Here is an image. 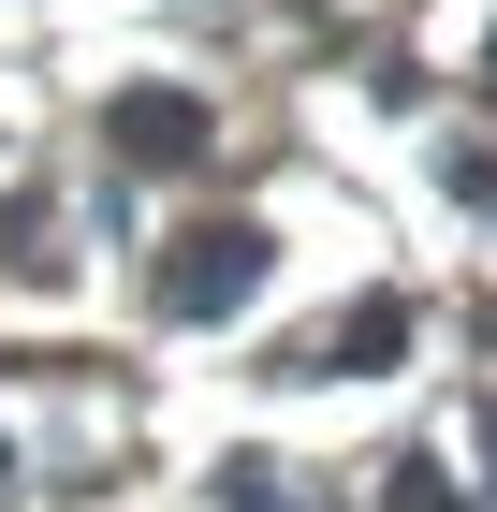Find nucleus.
Instances as JSON below:
<instances>
[{
	"mask_svg": "<svg viewBox=\"0 0 497 512\" xmlns=\"http://www.w3.org/2000/svg\"><path fill=\"white\" fill-rule=\"evenodd\" d=\"M220 512H322V498H307L278 454H234V469H220Z\"/></svg>",
	"mask_w": 497,
	"mask_h": 512,
	"instance_id": "4",
	"label": "nucleus"
},
{
	"mask_svg": "<svg viewBox=\"0 0 497 512\" xmlns=\"http://www.w3.org/2000/svg\"><path fill=\"white\" fill-rule=\"evenodd\" d=\"M264 264H278L264 220H191V235L161 249V308H176V322H234L249 293H264Z\"/></svg>",
	"mask_w": 497,
	"mask_h": 512,
	"instance_id": "1",
	"label": "nucleus"
},
{
	"mask_svg": "<svg viewBox=\"0 0 497 512\" xmlns=\"http://www.w3.org/2000/svg\"><path fill=\"white\" fill-rule=\"evenodd\" d=\"M395 352H410V308H395V293H366V308L337 322V352H322V366H351V381H366V366H395Z\"/></svg>",
	"mask_w": 497,
	"mask_h": 512,
	"instance_id": "3",
	"label": "nucleus"
},
{
	"mask_svg": "<svg viewBox=\"0 0 497 512\" xmlns=\"http://www.w3.org/2000/svg\"><path fill=\"white\" fill-rule=\"evenodd\" d=\"M483 74H497V44H483Z\"/></svg>",
	"mask_w": 497,
	"mask_h": 512,
	"instance_id": "6",
	"label": "nucleus"
},
{
	"mask_svg": "<svg viewBox=\"0 0 497 512\" xmlns=\"http://www.w3.org/2000/svg\"><path fill=\"white\" fill-rule=\"evenodd\" d=\"M117 161H147V176H161V161H205V103H191V88H117Z\"/></svg>",
	"mask_w": 497,
	"mask_h": 512,
	"instance_id": "2",
	"label": "nucleus"
},
{
	"mask_svg": "<svg viewBox=\"0 0 497 512\" xmlns=\"http://www.w3.org/2000/svg\"><path fill=\"white\" fill-rule=\"evenodd\" d=\"M381 512H468V498H454L439 454H395V469H381Z\"/></svg>",
	"mask_w": 497,
	"mask_h": 512,
	"instance_id": "5",
	"label": "nucleus"
}]
</instances>
